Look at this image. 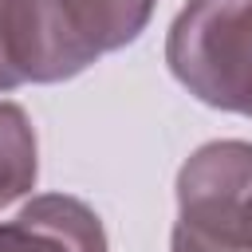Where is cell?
<instances>
[{"label":"cell","mask_w":252,"mask_h":252,"mask_svg":"<svg viewBox=\"0 0 252 252\" xmlns=\"http://www.w3.org/2000/svg\"><path fill=\"white\" fill-rule=\"evenodd\" d=\"M165 63L205 106L252 118V0H185L165 35Z\"/></svg>","instance_id":"6da1fadb"},{"label":"cell","mask_w":252,"mask_h":252,"mask_svg":"<svg viewBox=\"0 0 252 252\" xmlns=\"http://www.w3.org/2000/svg\"><path fill=\"white\" fill-rule=\"evenodd\" d=\"M173 252H252V142L224 138L177 173Z\"/></svg>","instance_id":"7a4b0ae2"},{"label":"cell","mask_w":252,"mask_h":252,"mask_svg":"<svg viewBox=\"0 0 252 252\" xmlns=\"http://www.w3.org/2000/svg\"><path fill=\"white\" fill-rule=\"evenodd\" d=\"M0 252H106V232L87 201L43 193L0 224Z\"/></svg>","instance_id":"3957f363"},{"label":"cell","mask_w":252,"mask_h":252,"mask_svg":"<svg viewBox=\"0 0 252 252\" xmlns=\"http://www.w3.org/2000/svg\"><path fill=\"white\" fill-rule=\"evenodd\" d=\"M75 32L94 55L118 51L142 35L158 0H63Z\"/></svg>","instance_id":"277c9868"},{"label":"cell","mask_w":252,"mask_h":252,"mask_svg":"<svg viewBox=\"0 0 252 252\" xmlns=\"http://www.w3.org/2000/svg\"><path fill=\"white\" fill-rule=\"evenodd\" d=\"M39 173L35 161V130L24 106L0 102V209L32 193Z\"/></svg>","instance_id":"5b68a950"},{"label":"cell","mask_w":252,"mask_h":252,"mask_svg":"<svg viewBox=\"0 0 252 252\" xmlns=\"http://www.w3.org/2000/svg\"><path fill=\"white\" fill-rule=\"evenodd\" d=\"M8 87H20L16 71H12V59H8V43H4V20H0V91Z\"/></svg>","instance_id":"8992f818"}]
</instances>
